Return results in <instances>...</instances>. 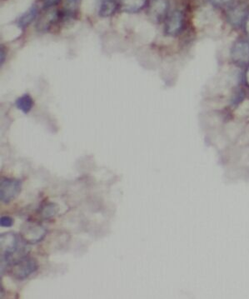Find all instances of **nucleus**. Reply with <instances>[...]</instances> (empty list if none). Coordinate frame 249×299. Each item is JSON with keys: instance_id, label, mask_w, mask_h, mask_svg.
Masks as SVG:
<instances>
[{"instance_id": "nucleus-1", "label": "nucleus", "mask_w": 249, "mask_h": 299, "mask_svg": "<svg viewBox=\"0 0 249 299\" xmlns=\"http://www.w3.org/2000/svg\"><path fill=\"white\" fill-rule=\"evenodd\" d=\"M2 253V272L21 258L26 256V242L20 235L14 232H5L0 238Z\"/></svg>"}, {"instance_id": "nucleus-2", "label": "nucleus", "mask_w": 249, "mask_h": 299, "mask_svg": "<svg viewBox=\"0 0 249 299\" xmlns=\"http://www.w3.org/2000/svg\"><path fill=\"white\" fill-rule=\"evenodd\" d=\"M38 262L34 258H21L9 266V272L12 277L18 281H23L38 270Z\"/></svg>"}, {"instance_id": "nucleus-3", "label": "nucleus", "mask_w": 249, "mask_h": 299, "mask_svg": "<svg viewBox=\"0 0 249 299\" xmlns=\"http://www.w3.org/2000/svg\"><path fill=\"white\" fill-rule=\"evenodd\" d=\"M47 234V230L35 222H26L20 229V236L27 244H35L42 241Z\"/></svg>"}, {"instance_id": "nucleus-4", "label": "nucleus", "mask_w": 249, "mask_h": 299, "mask_svg": "<svg viewBox=\"0 0 249 299\" xmlns=\"http://www.w3.org/2000/svg\"><path fill=\"white\" fill-rule=\"evenodd\" d=\"M22 191V182L18 179L4 178L0 185V199L8 204L19 195Z\"/></svg>"}, {"instance_id": "nucleus-5", "label": "nucleus", "mask_w": 249, "mask_h": 299, "mask_svg": "<svg viewBox=\"0 0 249 299\" xmlns=\"http://www.w3.org/2000/svg\"><path fill=\"white\" fill-rule=\"evenodd\" d=\"M169 7L168 0H151L148 3V15L153 22H162L168 17Z\"/></svg>"}, {"instance_id": "nucleus-6", "label": "nucleus", "mask_w": 249, "mask_h": 299, "mask_svg": "<svg viewBox=\"0 0 249 299\" xmlns=\"http://www.w3.org/2000/svg\"><path fill=\"white\" fill-rule=\"evenodd\" d=\"M184 25V15L179 10L172 12L165 19L164 32L169 36L180 34Z\"/></svg>"}, {"instance_id": "nucleus-7", "label": "nucleus", "mask_w": 249, "mask_h": 299, "mask_svg": "<svg viewBox=\"0 0 249 299\" xmlns=\"http://www.w3.org/2000/svg\"><path fill=\"white\" fill-rule=\"evenodd\" d=\"M231 58L238 65L249 63V42L245 40L236 41L231 49Z\"/></svg>"}, {"instance_id": "nucleus-8", "label": "nucleus", "mask_w": 249, "mask_h": 299, "mask_svg": "<svg viewBox=\"0 0 249 299\" xmlns=\"http://www.w3.org/2000/svg\"><path fill=\"white\" fill-rule=\"evenodd\" d=\"M247 7L245 5H237L229 7L227 13V18L229 24L235 28L243 26L245 19L247 18Z\"/></svg>"}, {"instance_id": "nucleus-9", "label": "nucleus", "mask_w": 249, "mask_h": 299, "mask_svg": "<svg viewBox=\"0 0 249 299\" xmlns=\"http://www.w3.org/2000/svg\"><path fill=\"white\" fill-rule=\"evenodd\" d=\"M80 0H66L63 9L58 13L59 20L69 21L75 19L79 13Z\"/></svg>"}, {"instance_id": "nucleus-10", "label": "nucleus", "mask_w": 249, "mask_h": 299, "mask_svg": "<svg viewBox=\"0 0 249 299\" xmlns=\"http://www.w3.org/2000/svg\"><path fill=\"white\" fill-rule=\"evenodd\" d=\"M148 5V0H119V8L122 12L135 14Z\"/></svg>"}, {"instance_id": "nucleus-11", "label": "nucleus", "mask_w": 249, "mask_h": 299, "mask_svg": "<svg viewBox=\"0 0 249 299\" xmlns=\"http://www.w3.org/2000/svg\"><path fill=\"white\" fill-rule=\"evenodd\" d=\"M38 14V8L37 5H34L32 7L29 8V10L24 13L22 15L18 18L17 25L18 28L25 29L31 25L32 23L35 20Z\"/></svg>"}, {"instance_id": "nucleus-12", "label": "nucleus", "mask_w": 249, "mask_h": 299, "mask_svg": "<svg viewBox=\"0 0 249 299\" xmlns=\"http://www.w3.org/2000/svg\"><path fill=\"white\" fill-rule=\"evenodd\" d=\"M118 7L119 4L116 0H102L98 14L101 17L107 18L114 14Z\"/></svg>"}, {"instance_id": "nucleus-13", "label": "nucleus", "mask_w": 249, "mask_h": 299, "mask_svg": "<svg viewBox=\"0 0 249 299\" xmlns=\"http://www.w3.org/2000/svg\"><path fill=\"white\" fill-rule=\"evenodd\" d=\"M16 107L24 114H29L34 106V100L29 94H25L16 100Z\"/></svg>"}, {"instance_id": "nucleus-14", "label": "nucleus", "mask_w": 249, "mask_h": 299, "mask_svg": "<svg viewBox=\"0 0 249 299\" xmlns=\"http://www.w3.org/2000/svg\"><path fill=\"white\" fill-rule=\"evenodd\" d=\"M58 212V206L54 203H45L42 206L39 211V215L43 219H50L52 217L57 215Z\"/></svg>"}, {"instance_id": "nucleus-15", "label": "nucleus", "mask_w": 249, "mask_h": 299, "mask_svg": "<svg viewBox=\"0 0 249 299\" xmlns=\"http://www.w3.org/2000/svg\"><path fill=\"white\" fill-rule=\"evenodd\" d=\"M212 5L218 8H229L234 5V0H209Z\"/></svg>"}, {"instance_id": "nucleus-16", "label": "nucleus", "mask_w": 249, "mask_h": 299, "mask_svg": "<svg viewBox=\"0 0 249 299\" xmlns=\"http://www.w3.org/2000/svg\"><path fill=\"white\" fill-rule=\"evenodd\" d=\"M0 223H1L2 227L10 228V227L14 225V219H12L11 217L3 216L1 218V220H0Z\"/></svg>"}, {"instance_id": "nucleus-17", "label": "nucleus", "mask_w": 249, "mask_h": 299, "mask_svg": "<svg viewBox=\"0 0 249 299\" xmlns=\"http://www.w3.org/2000/svg\"><path fill=\"white\" fill-rule=\"evenodd\" d=\"M61 0H43V8L49 9L55 7L60 3Z\"/></svg>"}, {"instance_id": "nucleus-18", "label": "nucleus", "mask_w": 249, "mask_h": 299, "mask_svg": "<svg viewBox=\"0 0 249 299\" xmlns=\"http://www.w3.org/2000/svg\"><path fill=\"white\" fill-rule=\"evenodd\" d=\"M6 57H7V52L5 50V48L1 47V49H0V65L5 63Z\"/></svg>"}, {"instance_id": "nucleus-19", "label": "nucleus", "mask_w": 249, "mask_h": 299, "mask_svg": "<svg viewBox=\"0 0 249 299\" xmlns=\"http://www.w3.org/2000/svg\"><path fill=\"white\" fill-rule=\"evenodd\" d=\"M243 27H244L245 33L249 36V14H247V18L245 19Z\"/></svg>"}, {"instance_id": "nucleus-20", "label": "nucleus", "mask_w": 249, "mask_h": 299, "mask_svg": "<svg viewBox=\"0 0 249 299\" xmlns=\"http://www.w3.org/2000/svg\"><path fill=\"white\" fill-rule=\"evenodd\" d=\"M245 81H246V83L249 86V69L246 72V74H245Z\"/></svg>"}]
</instances>
